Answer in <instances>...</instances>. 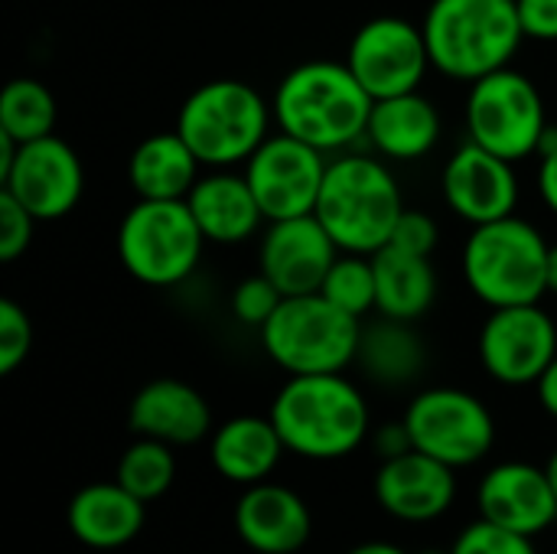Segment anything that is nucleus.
<instances>
[{"label": "nucleus", "instance_id": "obj_9", "mask_svg": "<svg viewBox=\"0 0 557 554\" xmlns=\"http://www.w3.org/2000/svg\"><path fill=\"white\" fill-rule=\"evenodd\" d=\"M548 124L545 98L525 72L506 65L470 85L467 134L473 144L519 163L539 153Z\"/></svg>", "mask_w": 557, "mask_h": 554}, {"label": "nucleus", "instance_id": "obj_40", "mask_svg": "<svg viewBox=\"0 0 557 554\" xmlns=\"http://www.w3.org/2000/svg\"><path fill=\"white\" fill-rule=\"evenodd\" d=\"M346 554H408L405 549H398V545H392V542H362V545H356L352 552Z\"/></svg>", "mask_w": 557, "mask_h": 554}, {"label": "nucleus", "instance_id": "obj_10", "mask_svg": "<svg viewBox=\"0 0 557 554\" xmlns=\"http://www.w3.org/2000/svg\"><path fill=\"white\" fill-rule=\"evenodd\" d=\"M405 424L414 451L463 470L490 457L496 444V421L490 408L463 389H424L411 398Z\"/></svg>", "mask_w": 557, "mask_h": 554}, {"label": "nucleus", "instance_id": "obj_12", "mask_svg": "<svg viewBox=\"0 0 557 554\" xmlns=\"http://www.w3.org/2000/svg\"><path fill=\"white\" fill-rule=\"evenodd\" d=\"M346 65L375 101L421 91L428 69H434L424 29L401 16H375L362 23L349 39Z\"/></svg>", "mask_w": 557, "mask_h": 554}, {"label": "nucleus", "instance_id": "obj_38", "mask_svg": "<svg viewBox=\"0 0 557 554\" xmlns=\"http://www.w3.org/2000/svg\"><path fill=\"white\" fill-rule=\"evenodd\" d=\"M539 196L557 216V150L545 153L542 163H539Z\"/></svg>", "mask_w": 557, "mask_h": 554}, {"label": "nucleus", "instance_id": "obj_19", "mask_svg": "<svg viewBox=\"0 0 557 554\" xmlns=\"http://www.w3.org/2000/svg\"><path fill=\"white\" fill-rule=\"evenodd\" d=\"M235 532L258 554H294L310 542V506L287 487L255 483L245 487L235 506Z\"/></svg>", "mask_w": 557, "mask_h": 554}, {"label": "nucleus", "instance_id": "obj_42", "mask_svg": "<svg viewBox=\"0 0 557 554\" xmlns=\"http://www.w3.org/2000/svg\"><path fill=\"white\" fill-rule=\"evenodd\" d=\"M545 473H548V483H552V490H555L557 496V451L548 457V464H545Z\"/></svg>", "mask_w": 557, "mask_h": 554}, {"label": "nucleus", "instance_id": "obj_13", "mask_svg": "<svg viewBox=\"0 0 557 554\" xmlns=\"http://www.w3.org/2000/svg\"><path fill=\"white\" fill-rule=\"evenodd\" d=\"M557 359L555 320L539 304L499 307L480 330V362L499 385H535Z\"/></svg>", "mask_w": 557, "mask_h": 554}, {"label": "nucleus", "instance_id": "obj_20", "mask_svg": "<svg viewBox=\"0 0 557 554\" xmlns=\"http://www.w3.org/2000/svg\"><path fill=\"white\" fill-rule=\"evenodd\" d=\"M127 424L137 438L189 447L209 438L212 408L193 385L180 379H153L131 398Z\"/></svg>", "mask_w": 557, "mask_h": 554}, {"label": "nucleus", "instance_id": "obj_25", "mask_svg": "<svg viewBox=\"0 0 557 554\" xmlns=\"http://www.w3.org/2000/svg\"><path fill=\"white\" fill-rule=\"evenodd\" d=\"M199 157L180 137V131H163L134 147L127 160V180L137 199H186L199 180Z\"/></svg>", "mask_w": 557, "mask_h": 554}, {"label": "nucleus", "instance_id": "obj_41", "mask_svg": "<svg viewBox=\"0 0 557 554\" xmlns=\"http://www.w3.org/2000/svg\"><path fill=\"white\" fill-rule=\"evenodd\" d=\"M548 294H557V245L548 251Z\"/></svg>", "mask_w": 557, "mask_h": 554}, {"label": "nucleus", "instance_id": "obj_2", "mask_svg": "<svg viewBox=\"0 0 557 554\" xmlns=\"http://www.w3.org/2000/svg\"><path fill=\"white\" fill-rule=\"evenodd\" d=\"M271 421L284 447L307 460H339L369 438V402L343 372L287 376L271 402Z\"/></svg>", "mask_w": 557, "mask_h": 554}, {"label": "nucleus", "instance_id": "obj_34", "mask_svg": "<svg viewBox=\"0 0 557 554\" xmlns=\"http://www.w3.org/2000/svg\"><path fill=\"white\" fill-rule=\"evenodd\" d=\"M36 216L16 202L7 189H0V261H16L33 242Z\"/></svg>", "mask_w": 557, "mask_h": 554}, {"label": "nucleus", "instance_id": "obj_17", "mask_svg": "<svg viewBox=\"0 0 557 554\" xmlns=\"http://www.w3.org/2000/svg\"><path fill=\"white\" fill-rule=\"evenodd\" d=\"M480 519L519 532V535H542L557 522V496L548 483L545 467L525 460L496 464L476 490Z\"/></svg>", "mask_w": 557, "mask_h": 554}, {"label": "nucleus", "instance_id": "obj_15", "mask_svg": "<svg viewBox=\"0 0 557 554\" xmlns=\"http://www.w3.org/2000/svg\"><path fill=\"white\" fill-rule=\"evenodd\" d=\"M441 193H444L447 209L470 225H486V222L516 216V206H519L516 163L467 140L444 163Z\"/></svg>", "mask_w": 557, "mask_h": 554}, {"label": "nucleus", "instance_id": "obj_1", "mask_svg": "<svg viewBox=\"0 0 557 554\" xmlns=\"http://www.w3.org/2000/svg\"><path fill=\"white\" fill-rule=\"evenodd\" d=\"M372 104L375 98L359 85L349 65L333 59L294 65L271 98L274 124L323 153H346L366 140Z\"/></svg>", "mask_w": 557, "mask_h": 554}, {"label": "nucleus", "instance_id": "obj_29", "mask_svg": "<svg viewBox=\"0 0 557 554\" xmlns=\"http://www.w3.org/2000/svg\"><path fill=\"white\" fill-rule=\"evenodd\" d=\"M114 480L134 493L137 500L144 503H153L160 500L173 480H176V457H173V447L163 444V441H153V438H137L117 460V473Z\"/></svg>", "mask_w": 557, "mask_h": 554}, {"label": "nucleus", "instance_id": "obj_7", "mask_svg": "<svg viewBox=\"0 0 557 554\" xmlns=\"http://www.w3.org/2000/svg\"><path fill=\"white\" fill-rule=\"evenodd\" d=\"M258 333L268 359L287 376H323L356 362L362 320L317 291L284 297Z\"/></svg>", "mask_w": 557, "mask_h": 554}, {"label": "nucleus", "instance_id": "obj_35", "mask_svg": "<svg viewBox=\"0 0 557 554\" xmlns=\"http://www.w3.org/2000/svg\"><path fill=\"white\" fill-rule=\"evenodd\" d=\"M437 238H441L437 222L428 212L405 206V212H401V219H398L388 245H395L401 251H411V255H428L431 258V251L437 248Z\"/></svg>", "mask_w": 557, "mask_h": 554}, {"label": "nucleus", "instance_id": "obj_27", "mask_svg": "<svg viewBox=\"0 0 557 554\" xmlns=\"http://www.w3.org/2000/svg\"><path fill=\"white\" fill-rule=\"evenodd\" d=\"M356 362L362 366V372L375 385H382V389H405V385H411L424 372L428 353H424L421 336L411 330V323L392 320V317H379L375 323L362 327Z\"/></svg>", "mask_w": 557, "mask_h": 554}, {"label": "nucleus", "instance_id": "obj_5", "mask_svg": "<svg viewBox=\"0 0 557 554\" xmlns=\"http://www.w3.org/2000/svg\"><path fill=\"white\" fill-rule=\"evenodd\" d=\"M548 251L545 235L522 216L473 225L463 245L467 287L490 310L539 304L548 294Z\"/></svg>", "mask_w": 557, "mask_h": 554}, {"label": "nucleus", "instance_id": "obj_31", "mask_svg": "<svg viewBox=\"0 0 557 554\" xmlns=\"http://www.w3.org/2000/svg\"><path fill=\"white\" fill-rule=\"evenodd\" d=\"M281 300H284V294L277 291V284L258 271V274L245 278V281L232 291V313H235L238 323L261 330V327L274 317V310L281 307Z\"/></svg>", "mask_w": 557, "mask_h": 554}, {"label": "nucleus", "instance_id": "obj_14", "mask_svg": "<svg viewBox=\"0 0 557 554\" xmlns=\"http://www.w3.org/2000/svg\"><path fill=\"white\" fill-rule=\"evenodd\" d=\"M0 186L23 202L36 222H55L65 219L82 193H85V170L78 153L55 134L20 144L13 167L0 180Z\"/></svg>", "mask_w": 557, "mask_h": 554}, {"label": "nucleus", "instance_id": "obj_16", "mask_svg": "<svg viewBox=\"0 0 557 554\" xmlns=\"http://www.w3.org/2000/svg\"><path fill=\"white\" fill-rule=\"evenodd\" d=\"M339 258V245L323 229V222L310 216L268 222L258 248V271L277 284L284 297L317 294Z\"/></svg>", "mask_w": 557, "mask_h": 554}, {"label": "nucleus", "instance_id": "obj_4", "mask_svg": "<svg viewBox=\"0 0 557 554\" xmlns=\"http://www.w3.org/2000/svg\"><path fill=\"white\" fill-rule=\"evenodd\" d=\"M401 212L405 199L385 160L352 150L330 160L313 216L333 235L339 251H382L392 242Z\"/></svg>", "mask_w": 557, "mask_h": 554}, {"label": "nucleus", "instance_id": "obj_28", "mask_svg": "<svg viewBox=\"0 0 557 554\" xmlns=\"http://www.w3.org/2000/svg\"><path fill=\"white\" fill-rule=\"evenodd\" d=\"M59 104L39 78H13L0 95V131L20 144L49 137L55 131Z\"/></svg>", "mask_w": 557, "mask_h": 554}, {"label": "nucleus", "instance_id": "obj_8", "mask_svg": "<svg viewBox=\"0 0 557 554\" xmlns=\"http://www.w3.org/2000/svg\"><path fill=\"white\" fill-rule=\"evenodd\" d=\"M206 248L186 199H137L117 225V258L147 287H176L193 278Z\"/></svg>", "mask_w": 557, "mask_h": 554}, {"label": "nucleus", "instance_id": "obj_43", "mask_svg": "<svg viewBox=\"0 0 557 554\" xmlns=\"http://www.w3.org/2000/svg\"><path fill=\"white\" fill-rule=\"evenodd\" d=\"M418 554H450V552H437V549H428V552H418Z\"/></svg>", "mask_w": 557, "mask_h": 554}, {"label": "nucleus", "instance_id": "obj_18", "mask_svg": "<svg viewBox=\"0 0 557 554\" xmlns=\"http://www.w3.org/2000/svg\"><path fill=\"white\" fill-rule=\"evenodd\" d=\"M375 500L398 522H434L450 513L457 500V470L421 451H408L401 457L382 460L375 473Z\"/></svg>", "mask_w": 557, "mask_h": 554}, {"label": "nucleus", "instance_id": "obj_26", "mask_svg": "<svg viewBox=\"0 0 557 554\" xmlns=\"http://www.w3.org/2000/svg\"><path fill=\"white\" fill-rule=\"evenodd\" d=\"M375 264V313L414 323L437 297V274L428 255H411L385 245L372 255Z\"/></svg>", "mask_w": 557, "mask_h": 554}, {"label": "nucleus", "instance_id": "obj_22", "mask_svg": "<svg viewBox=\"0 0 557 554\" xmlns=\"http://www.w3.org/2000/svg\"><path fill=\"white\" fill-rule=\"evenodd\" d=\"M444 134V121L437 104L421 91H405L392 98H379L369 114L366 140L379 157L411 163L428 157Z\"/></svg>", "mask_w": 557, "mask_h": 554}, {"label": "nucleus", "instance_id": "obj_6", "mask_svg": "<svg viewBox=\"0 0 557 554\" xmlns=\"http://www.w3.org/2000/svg\"><path fill=\"white\" fill-rule=\"evenodd\" d=\"M271 101L238 78H215L189 91L176 114L180 137L193 147L202 167H245L248 157L271 137Z\"/></svg>", "mask_w": 557, "mask_h": 554}, {"label": "nucleus", "instance_id": "obj_11", "mask_svg": "<svg viewBox=\"0 0 557 554\" xmlns=\"http://www.w3.org/2000/svg\"><path fill=\"white\" fill-rule=\"evenodd\" d=\"M326 153L277 131L271 134L242 167L248 186L268 222L310 216L317 209L323 180H326Z\"/></svg>", "mask_w": 557, "mask_h": 554}, {"label": "nucleus", "instance_id": "obj_24", "mask_svg": "<svg viewBox=\"0 0 557 554\" xmlns=\"http://www.w3.org/2000/svg\"><path fill=\"white\" fill-rule=\"evenodd\" d=\"M284 441L268 418L258 415H238L232 421H225L222 428L212 431L209 441V460L215 467V473L235 487H255L264 483L274 467L284 457Z\"/></svg>", "mask_w": 557, "mask_h": 554}, {"label": "nucleus", "instance_id": "obj_3", "mask_svg": "<svg viewBox=\"0 0 557 554\" xmlns=\"http://www.w3.org/2000/svg\"><path fill=\"white\" fill-rule=\"evenodd\" d=\"M421 29L431 65L467 85L512 65L525 39L516 0H431Z\"/></svg>", "mask_w": 557, "mask_h": 554}, {"label": "nucleus", "instance_id": "obj_33", "mask_svg": "<svg viewBox=\"0 0 557 554\" xmlns=\"http://www.w3.org/2000/svg\"><path fill=\"white\" fill-rule=\"evenodd\" d=\"M33 349V323L16 300H0V376L16 372Z\"/></svg>", "mask_w": 557, "mask_h": 554}, {"label": "nucleus", "instance_id": "obj_37", "mask_svg": "<svg viewBox=\"0 0 557 554\" xmlns=\"http://www.w3.org/2000/svg\"><path fill=\"white\" fill-rule=\"evenodd\" d=\"M372 447H375V454H379L382 460H392V457H401V454L414 451L405 418H401V421H395V424L379 428V431H375V438H372Z\"/></svg>", "mask_w": 557, "mask_h": 554}, {"label": "nucleus", "instance_id": "obj_36", "mask_svg": "<svg viewBox=\"0 0 557 554\" xmlns=\"http://www.w3.org/2000/svg\"><path fill=\"white\" fill-rule=\"evenodd\" d=\"M525 39L557 42V0H516Z\"/></svg>", "mask_w": 557, "mask_h": 554}, {"label": "nucleus", "instance_id": "obj_39", "mask_svg": "<svg viewBox=\"0 0 557 554\" xmlns=\"http://www.w3.org/2000/svg\"><path fill=\"white\" fill-rule=\"evenodd\" d=\"M535 392H539V402H542V408L557 418V359L545 369V376L535 382Z\"/></svg>", "mask_w": 557, "mask_h": 554}, {"label": "nucleus", "instance_id": "obj_32", "mask_svg": "<svg viewBox=\"0 0 557 554\" xmlns=\"http://www.w3.org/2000/svg\"><path fill=\"white\" fill-rule=\"evenodd\" d=\"M450 554H539V549L529 535H519V532H509L480 519L457 535Z\"/></svg>", "mask_w": 557, "mask_h": 554}, {"label": "nucleus", "instance_id": "obj_23", "mask_svg": "<svg viewBox=\"0 0 557 554\" xmlns=\"http://www.w3.org/2000/svg\"><path fill=\"white\" fill-rule=\"evenodd\" d=\"M144 500H137L134 493H127L117 480L114 483H88L82 487L69 509H65V522L69 532L98 552H114L131 545L140 529H144Z\"/></svg>", "mask_w": 557, "mask_h": 554}, {"label": "nucleus", "instance_id": "obj_30", "mask_svg": "<svg viewBox=\"0 0 557 554\" xmlns=\"http://www.w3.org/2000/svg\"><path fill=\"white\" fill-rule=\"evenodd\" d=\"M320 294L326 300H333L336 307H343L352 317H366L375 310V264L372 255H352V251H339V258L333 261Z\"/></svg>", "mask_w": 557, "mask_h": 554}, {"label": "nucleus", "instance_id": "obj_21", "mask_svg": "<svg viewBox=\"0 0 557 554\" xmlns=\"http://www.w3.org/2000/svg\"><path fill=\"white\" fill-rule=\"evenodd\" d=\"M186 206L202 229L206 242L212 245H242L261 232L268 222L248 176L235 167L228 170H209L196 180V186L186 196Z\"/></svg>", "mask_w": 557, "mask_h": 554}]
</instances>
